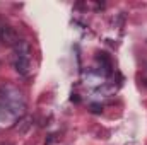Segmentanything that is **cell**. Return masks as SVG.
Wrapping results in <instances>:
<instances>
[{
	"mask_svg": "<svg viewBox=\"0 0 147 145\" xmlns=\"http://www.w3.org/2000/svg\"><path fill=\"white\" fill-rule=\"evenodd\" d=\"M19 41H21V39H19V34L16 33L14 28H10V26H2V28H0V43H2V44L14 48Z\"/></svg>",
	"mask_w": 147,
	"mask_h": 145,
	"instance_id": "cell-1",
	"label": "cell"
},
{
	"mask_svg": "<svg viewBox=\"0 0 147 145\" xmlns=\"http://www.w3.org/2000/svg\"><path fill=\"white\" fill-rule=\"evenodd\" d=\"M12 65L19 75H28L31 70V58H21V56H12Z\"/></svg>",
	"mask_w": 147,
	"mask_h": 145,
	"instance_id": "cell-2",
	"label": "cell"
},
{
	"mask_svg": "<svg viewBox=\"0 0 147 145\" xmlns=\"http://www.w3.org/2000/svg\"><path fill=\"white\" fill-rule=\"evenodd\" d=\"M14 56H21V58H31V44L28 41H19L14 46Z\"/></svg>",
	"mask_w": 147,
	"mask_h": 145,
	"instance_id": "cell-3",
	"label": "cell"
},
{
	"mask_svg": "<svg viewBox=\"0 0 147 145\" xmlns=\"http://www.w3.org/2000/svg\"><path fill=\"white\" fill-rule=\"evenodd\" d=\"M29 121H31V118H29V116H24V118L19 121V125L16 126V130H19L21 133H24V132H26V130L31 126V123H29Z\"/></svg>",
	"mask_w": 147,
	"mask_h": 145,
	"instance_id": "cell-4",
	"label": "cell"
}]
</instances>
